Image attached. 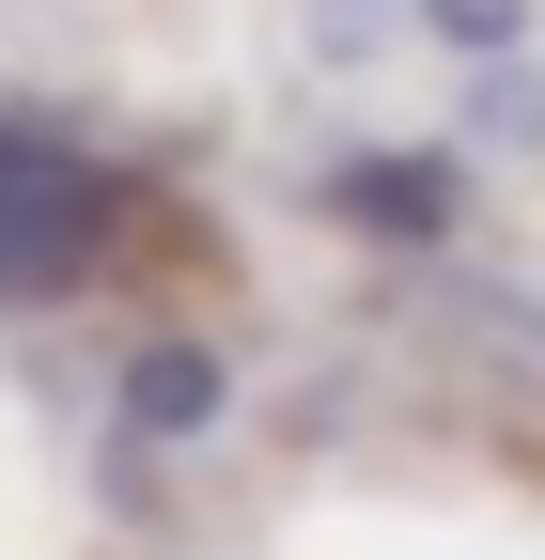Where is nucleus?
<instances>
[{
  "label": "nucleus",
  "instance_id": "f257e3e1",
  "mask_svg": "<svg viewBox=\"0 0 545 560\" xmlns=\"http://www.w3.org/2000/svg\"><path fill=\"white\" fill-rule=\"evenodd\" d=\"M94 234H109V172H94V156H62L47 125H0V312L79 296Z\"/></svg>",
  "mask_w": 545,
  "mask_h": 560
},
{
  "label": "nucleus",
  "instance_id": "f03ea898",
  "mask_svg": "<svg viewBox=\"0 0 545 560\" xmlns=\"http://www.w3.org/2000/svg\"><path fill=\"white\" fill-rule=\"evenodd\" d=\"M219 405H234V374L202 359V342H141V359H125V436L172 452V436H202Z\"/></svg>",
  "mask_w": 545,
  "mask_h": 560
},
{
  "label": "nucleus",
  "instance_id": "7ed1b4c3",
  "mask_svg": "<svg viewBox=\"0 0 545 560\" xmlns=\"http://www.w3.org/2000/svg\"><path fill=\"white\" fill-rule=\"evenodd\" d=\"M327 202H344V219H374V234H452L467 187H452V156H359Z\"/></svg>",
  "mask_w": 545,
  "mask_h": 560
},
{
  "label": "nucleus",
  "instance_id": "20e7f679",
  "mask_svg": "<svg viewBox=\"0 0 545 560\" xmlns=\"http://www.w3.org/2000/svg\"><path fill=\"white\" fill-rule=\"evenodd\" d=\"M421 16L467 47V62H514V32H530V0H421Z\"/></svg>",
  "mask_w": 545,
  "mask_h": 560
}]
</instances>
